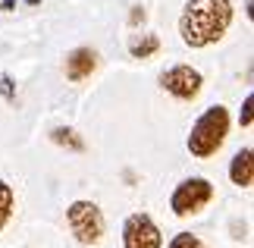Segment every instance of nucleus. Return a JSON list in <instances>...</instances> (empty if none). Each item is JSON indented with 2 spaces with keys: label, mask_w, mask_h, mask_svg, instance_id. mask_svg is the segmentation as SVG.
Here are the masks:
<instances>
[{
  "label": "nucleus",
  "mask_w": 254,
  "mask_h": 248,
  "mask_svg": "<svg viewBox=\"0 0 254 248\" xmlns=\"http://www.w3.org/2000/svg\"><path fill=\"white\" fill-rule=\"evenodd\" d=\"M226 135H229V110L223 104H213V107H207V110L194 120L185 145H189L191 157H198V161H210V157L226 145Z\"/></svg>",
  "instance_id": "f03ea898"
},
{
  "label": "nucleus",
  "mask_w": 254,
  "mask_h": 248,
  "mask_svg": "<svg viewBox=\"0 0 254 248\" xmlns=\"http://www.w3.org/2000/svg\"><path fill=\"white\" fill-rule=\"evenodd\" d=\"M232 16H236L232 0H189L179 16L182 44L201 51V47L223 41V35L232 25Z\"/></svg>",
  "instance_id": "f257e3e1"
},
{
  "label": "nucleus",
  "mask_w": 254,
  "mask_h": 248,
  "mask_svg": "<svg viewBox=\"0 0 254 248\" xmlns=\"http://www.w3.org/2000/svg\"><path fill=\"white\" fill-rule=\"evenodd\" d=\"M25 3H28V6H38V3H41V0H25Z\"/></svg>",
  "instance_id": "f3484780"
},
{
  "label": "nucleus",
  "mask_w": 254,
  "mask_h": 248,
  "mask_svg": "<svg viewBox=\"0 0 254 248\" xmlns=\"http://www.w3.org/2000/svg\"><path fill=\"white\" fill-rule=\"evenodd\" d=\"M210 201H213V182L204 179V176H191V179H182L173 188L170 211L176 217H194V214H201Z\"/></svg>",
  "instance_id": "20e7f679"
},
{
  "label": "nucleus",
  "mask_w": 254,
  "mask_h": 248,
  "mask_svg": "<svg viewBox=\"0 0 254 248\" xmlns=\"http://www.w3.org/2000/svg\"><path fill=\"white\" fill-rule=\"evenodd\" d=\"M251 107H254V94L245 97V104H242V113H239V126L251 129Z\"/></svg>",
  "instance_id": "ddd939ff"
},
{
  "label": "nucleus",
  "mask_w": 254,
  "mask_h": 248,
  "mask_svg": "<svg viewBox=\"0 0 254 248\" xmlns=\"http://www.w3.org/2000/svg\"><path fill=\"white\" fill-rule=\"evenodd\" d=\"M123 248H163V233L151 214H129L123 223Z\"/></svg>",
  "instance_id": "423d86ee"
},
{
  "label": "nucleus",
  "mask_w": 254,
  "mask_h": 248,
  "mask_svg": "<svg viewBox=\"0 0 254 248\" xmlns=\"http://www.w3.org/2000/svg\"><path fill=\"white\" fill-rule=\"evenodd\" d=\"M0 9H6V13H9V9H16V0H0Z\"/></svg>",
  "instance_id": "dca6fc26"
},
{
  "label": "nucleus",
  "mask_w": 254,
  "mask_h": 248,
  "mask_svg": "<svg viewBox=\"0 0 254 248\" xmlns=\"http://www.w3.org/2000/svg\"><path fill=\"white\" fill-rule=\"evenodd\" d=\"M51 142L60 145V148H66V151H75V154H85V151H88L85 138L75 132V129H69V126H57V129H51Z\"/></svg>",
  "instance_id": "1a4fd4ad"
},
{
  "label": "nucleus",
  "mask_w": 254,
  "mask_h": 248,
  "mask_svg": "<svg viewBox=\"0 0 254 248\" xmlns=\"http://www.w3.org/2000/svg\"><path fill=\"white\" fill-rule=\"evenodd\" d=\"M167 248H207V245H204L198 236H191V233H176Z\"/></svg>",
  "instance_id": "f8f14e48"
},
{
  "label": "nucleus",
  "mask_w": 254,
  "mask_h": 248,
  "mask_svg": "<svg viewBox=\"0 0 254 248\" xmlns=\"http://www.w3.org/2000/svg\"><path fill=\"white\" fill-rule=\"evenodd\" d=\"M0 91H3L6 101H13V97H16V88H13V79H9V76L0 79Z\"/></svg>",
  "instance_id": "4468645a"
},
{
  "label": "nucleus",
  "mask_w": 254,
  "mask_h": 248,
  "mask_svg": "<svg viewBox=\"0 0 254 248\" xmlns=\"http://www.w3.org/2000/svg\"><path fill=\"white\" fill-rule=\"evenodd\" d=\"M157 51H160V38L157 35H141V38H135V41L129 44V54L135 57V60H151Z\"/></svg>",
  "instance_id": "9d476101"
},
{
  "label": "nucleus",
  "mask_w": 254,
  "mask_h": 248,
  "mask_svg": "<svg viewBox=\"0 0 254 248\" xmlns=\"http://www.w3.org/2000/svg\"><path fill=\"white\" fill-rule=\"evenodd\" d=\"M66 223H69L75 242H82V245H97L107 233L101 207L94 201H85V198H79V201H72L66 207Z\"/></svg>",
  "instance_id": "7ed1b4c3"
},
{
  "label": "nucleus",
  "mask_w": 254,
  "mask_h": 248,
  "mask_svg": "<svg viewBox=\"0 0 254 248\" xmlns=\"http://www.w3.org/2000/svg\"><path fill=\"white\" fill-rule=\"evenodd\" d=\"M160 88L167 94H173L176 101H194V97L201 94V88H204V76L194 66L179 63V66H173V69H167V73L160 76Z\"/></svg>",
  "instance_id": "39448f33"
},
{
  "label": "nucleus",
  "mask_w": 254,
  "mask_h": 248,
  "mask_svg": "<svg viewBox=\"0 0 254 248\" xmlns=\"http://www.w3.org/2000/svg\"><path fill=\"white\" fill-rule=\"evenodd\" d=\"M63 69H66V79H69V82H85L97 69V51H91V47H75V51L66 54Z\"/></svg>",
  "instance_id": "0eeeda50"
},
{
  "label": "nucleus",
  "mask_w": 254,
  "mask_h": 248,
  "mask_svg": "<svg viewBox=\"0 0 254 248\" xmlns=\"http://www.w3.org/2000/svg\"><path fill=\"white\" fill-rule=\"evenodd\" d=\"M16 211V192L6 179H0V230L9 223V217Z\"/></svg>",
  "instance_id": "9b49d317"
},
{
  "label": "nucleus",
  "mask_w": 254,
  "mask_h": 248,
  "mask_svg": "<svg viewBox=\"0 0 254 248\" xmlns=\"http://www.w3.org/2000/svg\"><path fill=\"white\" fill-rule=\"evenodd\" d=\"M251 148H242V151H236V157H232V164H229V179L232 185H239V188H251L254 182V161H251Z\"/></svg>",
  "instance_id": "6e6552de"
},
{
  "label": "nucleus",
  "mask_w": 254,
  "mask_h": 248,
  "mask_svg": "<svg viewBox=\"0 0 254 248\" xmlns=\"http://www.w3.org/2000/svg\"><path fill=\"white\" fill-rule=\"evenodd\" d=\"M144 19H148V13H144V6H132V13H129V22H132V25H141Z\"/></svg>",
  "instance_id": "2eb2a0df"
}]
</instances>
